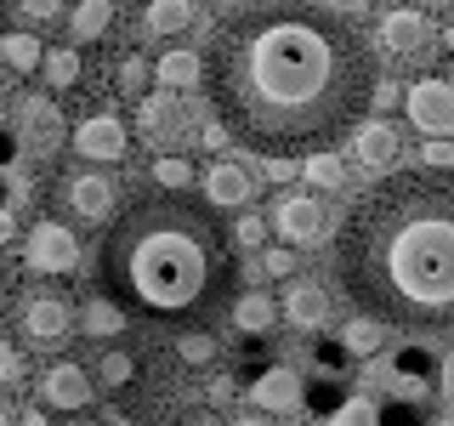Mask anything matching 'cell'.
<instances>
[{
	"label": "cell",
	"instance_id": "cell-1",
	"mask_svg": "<svg viewBox=\"0 0 454 426\" xmlns=\"http://www.w3.org/2000/svg\"><path fill=\"white\" fill-rule=\"evenodd\" d=\"M210 108L262 160H307L369 114L375 46L318 0H250L205 51Z\"/></svg>",
	"mask_w": 454,
	"mask_h": 426
},
{
	"label": "cell",
	"instance_id": "cell-2",
	"mask_svg": "<svg viewBox=\"0 0 454 426\" xmlns=\"http://www.w3.org/2000/svg\"><path fill=\"white\" fill-rule=\"evenodd\" d=\"M330 245L358 312L409 335H454V170H392Z\"/></svg>",
	"mask_w": 454,
	"mask_h": 426
},
{
	"label": "cell",
	"instance_id": "cell-3",
	"mask_svg": "<svg viewBox=\"0 0 454 426\" xmlns=\"http://www.w3.org/2000/svg\"><path fill=\"white\" fill-rule=\"evenodd\" d=\"M233 233L188 188H142L97 239V284L125 319L210 330L233 307Z\"/></svg>",
	"mask_w": 454,
	"mask_h": 426
},
{
	"label": "cell",
	"instance_id": "cell-4",
	"mask_svg": "<svg viewBox=\"0 0 454 426\" xmlns=\"http://www.w3.org/2000/svg\"><path fill=\"white\" fill-rule=\"evenodd\" d=\"M74 324H80L74 302L63 290H46V284H35L12 302V330H18L23 347H63L74 335Z\"/></svg>",
	"mask_w": 454,
	"mask_h": 426
},
{
	"label": "cell",
	"instance_id": "cell-5",
	"mask_svg": "<svg viewBox=\"0 0 454 426\" xmlns=\"http://www.w3.org/2000/svg\"><path fill=\"white\" fill-rule=\"evenodd\" d=\"M51 199L63 217H74L85 227H108V217L120 210V182L103 177V170H68V177H57Z\"/></svg>",
	"mask_w": 454,
	"mask_h": 426
},
{
	"label": "cell",
	"instance_id": "cell-6",
	"mask_svg": "<svg viewBox=\"0 0 454 426\" xmlns=\"http://www.w3.org/2000/svg\"><path fill=\"white\" fill-rule=\"evenodd\" d=\"M273 227L284 233V245L290 250H318V245H330L335 239V210L324 205L318 193H284L278 205H273Z\"/></svg>",
	"mask_w": 454,
	"mask_h": 426
},
{
	"label": "cell",
	"instance_id": "cell-7",
	"mask_svg": "<svg viewBox=\"0 0 454 426\" xmlns=\"http://www.w3.org/2000/svg\"><path fill=\"white\" fill-rule=\"evenodd\" d=\"M375 46L387 51L392 63H426V57L437 51V28L415 6H392L387 18L375 23Z\"/></svg>",
	"mask_w": 454,
	"mask_h": 426
},
{
	"label": "cell",
	"instance_id": "cell-8",
	"mask_svg": "<svg viewBox=\"0 0 454 426\" xmlns=\"http://www.w3.org/2000/svg\"><path fill=\"white\" fill-rule=\"evenodd\" d=\"M23 262H28V273H46V279H68V273H80V239H74V227H63V222H35L28 227V245H23Z\"/></svg>",
	"mask_w": 454,
	"mask_h": 426
},
{
	"label": "cell",
	"instance_id": "cell-9",
	"mask_svg": "<svg viewBox=\"0 0 454 426\" xmlns=\"http://www.w3.org/2000/svg\"><path fill=\"white\" fill-rule=\"evenodd\" d=\"M409 125L420 137H454V80H415L409 85Z\"/></svg>",
	"mask_w": 454,
	"mask_h": 426
},
{
	"label": "cell",
	"instance_id": "cell-10",
	"mask_svg": "<svg viewBox=\"0 0 454 426\" xmlns=\"http://www.w3.org/2000/svg\"><path fill=\"white\" fill-rule=\"evenodd\" d=\"M347 148H352V165H358V170H369V177H392V170H397V125L358 120L347 131Z\"/></svg>",
	"mask_w": 454,
	"mask_h": 426
},
{
	"label": "cell",
	"instance_id": "cell-11",
	"mask_svg": "<svg viewBox=\"0 0 454 426\" xmlns=\"http://www.w3.org/2000/svg\"><path fill=\"white\" fill-rule=\"evenodd\" d=\"M68 142H74L80 160L114 165V160H125V148H131V131H125L120 114H91V120L74 125V137H68Z\"/></svg>",
	"mask_w": 454,
	"mask_h": 426
},
{
	"label": "cell",
	"instance_id": "cell-12",
	"mask_svg": "<svg viewBox=\"0 0 454 426\" xmlns=\"http://www.w3.org/2000/svg\"><path fill=\"white\" fill-rule=\"evenodd\" d=\"M199 182H205V193H199V199H205L210 210H239V205H250V199L262 193L255 170H250V165H239V160H216Z\"/></svg>",
	"mask_w": 454,
	"mask_h": 426
},
{
	"label": "cell",
	"instance_id": "cell-13",
	"mask_svg": "<svg viewBox=\"0 0 454 426\" xmlns=\"http://www.w3.org/2000/svg\"><path fill=\"white\" fill-rule=\"evenodd\" d=\"M63 114H57L51 97H23L18 103V148H35V154H57L63 142Z\"/></svg>",
	"mask_w": 454,
	"mask_h": 426
},
{
	"label": "cell",
	"instance_id": "cell-14",
	"mask_svg": "<svg viewBox=\"0 0 454 426\" xmlns=\"http://www.w3.org/2000/svg\"><path fill=\"white\" fill-rule=\"evenodd\" d=\"M40 398H46L51 409H91V398H97V381L85 375V369L74 359H63V364H51L46 375H40Z\"/></svg>",
	"mask_w": 454,
	"mask_h": 426
},
{
	"label": "cell",
	"instance_id": "cell-15",
	"mask_svg": "<svg viewBox=\"0 0 454 426\" xmlns=\"http://www.w3.org/2000/svg\"><path fill=\"white\" fill-rule=\"evenodd\" d=\"M301 375H295L290 364H273L267 375L250 381V409H267V415H295L301 409Z\"/></svg>",
	"mask_w": 454,
	"mask_h": 426
},
{
	"label": "cell",
	"instance_id": "cell-16",
	"mask_svg": "<svg viewBox=\"0 0 454 426\" xmlns=\"http://www.w3.org/2000/svg\"><path fill=\"white\" fill-rule=\"evenodd\" d=\"M278 319H290L295 330H324L330 319V290L318 279H290L284 284V302H278Z\"/></svg>",
	"mask_w": 454,
	"mask_h": 426
},
{
	"label": "cell",
	"instance_id": "cell-17",
	"mask_svg": "<svg viewBox=\"0 0 454 426\" xmlns=\"http://www.w3.org/2000/svg\"><path fill=\"white\" fill-rule=\"evenodd\" d=\"M188 131V103H182V91H160L142 103V137L153 142V148H165V142H182Z\"/></svg>",
	"mask_w": 454,
	"mask_h": 426
},
{
	"label": "cell",
	"instance_id": "cell-18",
	"mask_svg": "<svg viewBox=\"0 0 454 426\" xmlns=\"http://www.w3.org/2000/svg\"><path fill=\"white\" fill-rule=\"evenodd\" d=\"M153 80H160V91H199L205 85V51H165L160 63H153Z\"/></svg>",
	"mask_w": 454,
	"mask_h": 426
},
{
	"label": "cell",
	"instance_id": "cell-19",
	"mask_svg": "<svg viewBox=\"0 0 454 426\" xmlns=\"http://www.w3.org/2000/svg\"><path fill=\"white\" fill-rule=\"evenodd\" d=\"M0 63H6L12 75H35V68L46 63V46H40L35 35H23V28H12V35H0Z\"/></svg>",
	"mask_w": 454,
	"mask_h": 426
},
{
	"label": "cell",
	"instance_id": "cell-20",
	"mask_svg": "<svg viewBox=\"0 0 454 426\" xmlns=\"http://www.w3.org/2000/svg\"><path fill=\"white\" fill-rule=\"evenodd\" d=\"M233 324L245 335H267L278 324V302H273V296H239V302H233Z\"/></svg>",
	"mask_w": 454,
	"mask_h": 426
},
{
	"label": "cell",
	"instance_id": "cell-21",
	"mask_svg": "<svg viewBox=\"0 0 454 426\" xmlns=\"http://www.w3.org/2000/svg\"><path fill=\"white\" fill-rule=\"evenodd\" d=\"M148 35H182L193 28V0H148Z\"/></svg>",
	"mask_w": 454,
	"mask_h": 426
},
{
	"label": "cell",
	"instance_id": "cell-22",
	"mask_svg": "<svg viewBox=\"0 0 454 426\" xmlns=\"http://www.w3.org/2000/svg\"><path fill=\"white\" fill-rule=\"evenodd\" d=\"M137 369H142V359H137V352H103V359H97V387H108V392H125V387H131V381H137Z\"/></svg>",
	"mask_w": 454,
	"mask_h": 426
},
{
	"label": "cell",
	"instance_id": "cell-23",
	"mask_svg": "<svg viewBox=\"0 0 454 426\" xmlns=\"http://www.w3.org/2000/svg\"><path fill=\"white\" fill-rule=\"evenodd\" d=\"M380 341H387V324H380V319H369V312H358V319H352L347 330H340V347H347V352H358V359H375V352H380Z\"/></svg>",
	"mask_w": 454,
	"mask_h": 426
},
{
	"label": "cell",
	"instance_id": "cell-24",
	"mask_svg": "<svg viewBox=\"0 0 454 426\" xmlns=\"http://www.w3.org/2000/svg\"><path fill=\"white\" fill-rule=\"evenodd\" d=\"M301 177L312 182V188H324V193H335V188H347V165L335 160L330 148H318V154H307L301 160Z\"/></svg>",
	"mask_w": 454,
	"mask_h": 426
},
{
	"label": "cell",
	"instance_id": "cell-25",
	"mask_svg": "<svg viewBox=\"0 0 454 426\" xmlns=\"http://www.w3.org/2000/svg\"><path fill=\"white\" fill-rule=\"evenodd\" d=\"M125 324H131V319H125V312L114 307L108 296H97V302L80 307V330H85V335H120Z\"/></svg>",
	"mask_w": 454,
	"mask_h": 426
},
{
	"label": "cell",
	"instance_id": "cell-26",
	"mask_svg": "<svg viewBox=\"0 0 454 426\" xmlns=\"http://www.w3.org/2000/svg\"><path fill=\"white\" fill-rule=\"evenodd\" d=\"M40 68H46V85H51V91H68V85H80V75H85L74 46H57V51H46V63H40Z\"/></svg>",
	"mask_w": 454,
	"mask_h": 426
},
{
	"label": "cell",
	"instance_id": "cell-27",
	"mask_svg": "<svg viewBox=\"0 0 454 426\" xmlns=\"http://www.w3.org/2000/svg\"><path fill=\"white\" fill-rule=\"evenodd\" d=\"M176 359L188 369L216 364V335H210V330H176Z\"/></svg>",
	"mask_w": 454,
	"mask_h": 426
},
{
	"label": "cell",
	"instance_id": "cell-28",
	"mask_svg": "<svg viewBox=\"0 0 454 426\" xmlns=\"http://www.w3.org/2000/svg\"><path fill=\"white\" fill-rule=\"evenodd\" d=\"M114 23V0H80L74 6V40H97Z\"/></svg>",
	"mask_w": 454,
	"mask_h": 426
},
{
	"label": "cell",
	"instance_id": "cell-29",
	"mask_svg": "<svg viewBox=\"0 0 454 426\" xmlns=\"http://www.w3.org/2000/svg\"><path fill=\"white\" fill-rule=\"evenodd\" d=\"M148 177L160 182V188H188V182H193V165H188V160H176V154H160Z\"/></svg>",
	"mask_w": 454,
	"mask_h": 426
},
{
	"label": "cell",
	"instance_id": "cell-30",
	"mask_svg": "<svg viewBox=\"0 0 454 426\" xmlns=\"http://www.w3.org/2000/svg\"><path fill=\"white\" fill-rule=\"evenodd\" d=\"M335 426H380V409L369 404V398H347V404L335 409Z\"/></svg>",
	"mask_w": 454,
	"mask_h": 426
},
{
	"label": "cell",
	"instance_id": "cell-31",
	"mask_svg": "<svg viewBox=\"0 0 454 426\" xmlns=\"http://www.w3.org/2000/svg\"><path fill=\"white\" fill-rule=\"evenodd\" d=\"M227 233H233V245H239V250H262L267 222H262V217H239L233 227H227Z\"/></svg>",
	"mask_w": 454,
	"mask_h": 426
},
{
	"label": "cell",
	"instance_id": "cell-32",
	"mask_svg": "<svg viewBox=\"0 0 454 426\" xmlns=\"http://www.w3.org/2000/svg\"><path fill=\"white\" fill-rule=\"evenodd\" d=\"M420 165H432V170H454V142H449V137H426Z\"/></svg>",
	"mask_w": 454,
	"mask_h": 426
},
{
	"label": "cell",
	"instance_id": "cell-33",
	"mask_svg": "<svg viewBox=\"0 0 454 426\" xmlns=\"http://www.w3.org/2000/svg\"><path fill=\"white\" fill-rule=\"evenodd\" d=\"M12 6H18L28 23H57L63 18V0H12Z\"/></svg>",
	"mask_w": 454,
	"mask_h": 426
},
{
	"label": "cell",
	"instance_id": "cell-34",
	"mask_svg": "<svg viewBox=\"0 0 454 426\" xmlns=\"http://www.w3.org/2000/svg\"><path fill=\"white\" fill-rule=\"evenodd\" d=\"M148 75H153V68L148 63H142V57H125V63H120V85H125V91H142V85H148Z\"/></svg>",
	"mask_w": 454,
	"mask_h": 426
},
{
	"label": "cell",
	"instance_id": "cell-35",
	"mask_svg": "<svg viewBox=\"0 0 454 426\" xmlns=\"http://www.w3.org/2000/svg\"><path fill=\"white\" fill-rule=\"evenodd\" d=\"M295 273V250H267L262 256V279H290Z\"/></svg>",
	"mask_w": 454,
	"mask_h": 426
},
{
	"label": "cell",
	"instance_id": "cell-36",
	"mask_svg": "<svg viewBox=\"0 0 454 426\" xmlns=\"http://www.w3.org/2000/svg\"><path fill=\"white\" fill-rule=\"evenodd\" d=\"M23 375V352L12 341H0V381H18Z\"/></svg>",
	"mask_w": 454,
	"mask_h": 426
},
{
	"label": "cell",
	"instance_id": "cell-37",
	"mask_svg": "<svg viewBox=\"0 0 454 426\" xmlns=\"http://www.w3.org/2000/svg\"><path fill=\"white\" fill-rule=\"evenodd\" d=\"M397 369H403V375H420V369H426V352H420V347H409L403 359H397Z\"/></svg>",
	"mask_w": 454,
	"mask_h": 426
},
{
	"label": "cell",
	"instance_id": "cell-38",
	"mask_svg": "<svg viewBox=\"0 0 454 426\" xmlns=\"http://www.w3.org/2000/svg\"><path fill=\"white\" fill-rule=\"evenodd\" d=\"M267 177H273V182H290L295 177V160H267Z\"/></svg>",
	"mask_w": 454,
	"mask_h": 426
},
{
	"label": "cell",
	"instance_id": "cell-39",
	"mask_svg": "<svg viewBox=\"0 0 454 426\" xmlns=\"http://www.w3.org/2000/svg\"><path fill=\"white\" fill-rule=\"evenodd\" d=\"M437 387H443V398H449V404H454V352H449V359H443V375H437Z\"/></svg>",
	"mask_w": 454,
	"mask_h": 426
},
{
	"label": "cell",
	"instance_id": "cell-40",
	"mask_svg": "<svg viewBox=\"0 0 454 426\" xmlns=\"http://www.w3.org/2000/svg\"><path fill=\"white\" fill-rule=\"evenodd\" d=\"M12 154H18V131H6V125H0V165H6Z\"/></svg>",
	"mask_w": 454,
	"mask_h": 426
},
{
	"label": "cell",
	"instance_id": "cell-41",
	"mask_svg": "<svg viewBox=\"0 0 454 426\" xmlns=\"http://www.w3.org/2000/svg\"><path fill=\"white\" fill-rule=\"evenodd\" d=\"M108 426H137L131 415H120V409H108Z\"/></svg>",
	"mask_w": 454,
	"mask_h": 426
},
{
	"label": "cell",
	"instance_id": "cell-42",
	"mask_svg": "<svg viewBox=\"0 0 454 426\" xmlns=\"http://www.w3.org/2000/svg\"><path fill=\"white\" fill-rule=\"evenodd\" d=\"M233 426H273V421H262V415H239Z\"/></svg>",
	"mask_w": 454,
	"mask_h": 426
},
{
	"label": "cell",
	"instance_id": "cell-43",
	"mask_svg": "<svg viewBox=\"0 0 454 426\" xmlns=\"http://www.w3.org/2000/svg\"><path fill=\"white\" fill-rule=\"evenodd\" d=\"M6 239H12V217H6V210H0V245H6Z\"/></svg>",
	"mask_w": 454,
	"mask_h": 426
},
{
	"label": "cell",
	"instance_id": "cell-44",
	"mask_svg": "<svg viewBox=\"0 0 454 426\" xmlns=\"http://www.w3.org/2000/svg\"><path fill=\"white\" fill-rule=\"evenodd\" d=\"M23 426H46V415H40V409H28V415H23Z\"/></svg>",
	"mask_w": 454,
	"mask_h": 426
},
{
	"label": "cell",
	"instance_id": "cell-45",
	"mask_svg": "<svg viewBox=\"0 0 454 426\" xmlns=\"http://www.w3.org/2000/svg\"><path fill=\"white\" fill-rule=\"evenodd\" d=\"M0 426H12V404H0Z\"/></svg>",
	"mask_w": 454,
	"mask_h": 426
},
{
	"label": "cell",
	"instance_id": "cell-46",
	"mask_svg": "<svg viewBox=\"0 0 454 426\" xmlns=\"http://www.w3.org/2000/svg\"><path fill=\"white\" fill-rule=\"evenodd\" d=\"M443 46H449V51H454V23H449V28H443Z\"/></svg>",
	"mask_w": 454,
	"mask_h": 426
},
{
	"label": "cell",
	"instance_id": "cell-47",
	"mask_svg": "<svg viewBox=\"0 0 454 426\" xmlns=\"http://www.w3.org/2000/svg\"><path fill=\"white\" fill-rule=\"evenodd\" d=\"M0 210H6V177H0Z\"/></svg>",
	"mask_w": 454,
	"mask_h": 426
},
{
	"label": "cell",
	"instance_id": "cell-48",
	"mask_svg": "<svg viewBox=\"0 0 454 426\" xmlns=\"http://www.w3.org/2000/svg\"><path fill=\"white\" fill-rule=\"evenodd\" d=\"M68 426H97V421H68Z\"/></svg>",
	"mask_w": 454,
	"mask_h": 426
},
{
	"label": "cell",
	"instance_id": "cell-49",
	"mask_svg": "<svg viewBox=\"0 0 454 426\" xmlns=\"http://www.w3.org/2000/svg\"><path fill=\"white\" fill-rule=\"evenodd\" d=\"M182 426H205V421H182Z\"/></svg>",
	"mask_w": 454,
	"mask_h": 426
},
{
	"label": "cell",
	"instance_id": "cell-50",
	"mask_svg": "<svg viewBox=\"0 0 454 426\" xmlns=\"http://www.w3.org/2000/svg\"><path fill=\"white\" fill-rule=\"evenodd\" d=\"M437 6H449V0H437Z\"/></svg>",
	"mask_w": 454,
	"mask_h": 426
}]
</instances>
